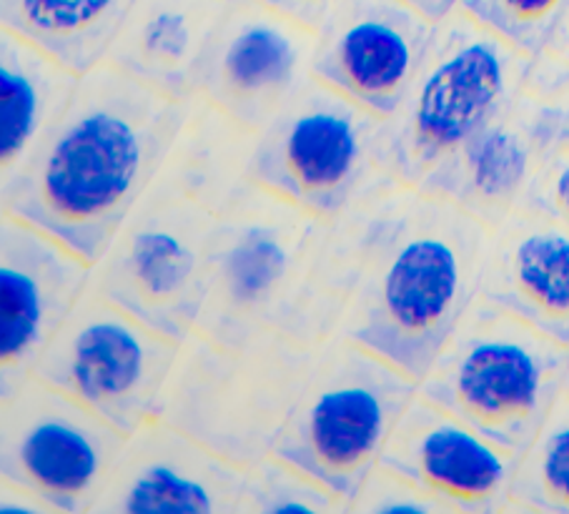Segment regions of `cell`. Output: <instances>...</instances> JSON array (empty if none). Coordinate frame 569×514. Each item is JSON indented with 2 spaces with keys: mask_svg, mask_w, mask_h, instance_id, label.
Here are the masks:
<instances>
[{
  "mask_svg": "<svg viewBox=\"0 0 569 514\" xmlns=\"http://www.w3.org/2000/svg\"><path fill=\"white\" fill-rule=\"evenodd\" d=\"M525 209H535L569 229V141L557 148L532 186Z\"/></svg>",
  "mask_w": 569,
  "mask_h": 514,
  "instance_id": "obj_26",
  "label": "cell"
},
{
  "mask_svg": "<svg viewBox=\"0 0 569 514\" xmlns=\"http://www.w3.org/2000/svg\"><path fill=\"white\" fill-rule=\"evenodd\" d=\"M263 3L273 6L277 11L297 18V21L311 28H319L323 23V18H327L333 8L345 3V0H263Z\"/></svg>",
  "mask_w": 569,
  "mask_h": 514,
  "instance_id": "obj_27",
  "label": "cell"
},
{
  "mask_svg": "<svg viewBox=\"0 0 569 514\" xmlns=\"http://www.w3.org/2000/svg\"><path fill=\"white\" fill-rule=\"evenodd\" d=\"M449 514L445 504H439L427 492H421L415 482L401 477L395 469L377 464L369 472V477L361 482L355 502H351V514Z\"/></svg>",
  "mask_w": 569,
  "mask_h": 514,
  "instance_id": "obj_25",
  "label": "cell"
},
{
  "mask_svg": "<svg viewBox=\"0 0 569 514\" xmlns=\"http://www.w3.org/2000/svg\"><path fill=\"white\" fill-rule=\"evenodd\" d=\"M517 459V452L417 392L379 464L415 482L449 514H507Z\"/></svg>",
  "mask_w": 569,
  "mask_h": 514,
  "instance_id": "obj_17",
  "label": "cell"
},
{
  "mask_svg": "<svg viewBox=\"0 0 569 514\" xmlns=\"http://www.w3.org/2000/svg\"><path fill=\"white\" fill-rule=\"evenodd\" d=\"M355 276L351 209L319 219L247 176L216 224L191 334L233 347L279 332L321 347L341 339Z\"/></svg>",
  "mask_w": 569,
  "mask_h": 514,
  "instance_id": "obj_2",
  "label": "cell"
},
{
  "mask_svg": "<svg viewBox=\"0 0 569 514\" xmlns=\"http://www.w3.org/2000/svg\"><path fill=\"white\" fill-rule=\"evenodd\" d=\"M123 444V432L38 377L0 399V484L53 514H91Z\"/></svg>",
  "mask_w": 569,
  "mask_h": 514,
  "instance_id": "obj_12",
  "label": "cell"
},
{
  "mask_svg": "<svg viewBox=\"0 0 569 514\" xmlns=\"http://www.w3.org/2000/svg\"><path fill=\"white\" fill-rule=\"evenodd\" d=\"M567 392H569V374H567Z\"/></svg>",
  "mask_w": 569,
  "mask_h": 514,
  "instance_id": "obj_31",
  "label": "cell"
},
{
  "mask_svg": "<svg viewBox=\"0 0 569 514\" xmlns=\"http://www.w3.org/2000/svg\"><path fill=\"white\" fill-rule=\"evenodd\" d=\"M437 21L409 0H345L317 28L311 76L387 118L405 101Z\"/></svg>",
  "mask_w": 569,
  "mask_h": 514,
  "instance_id": "obj_15",
  "label": "cell"
},
{
  "mask_svg": "<svg viewBox=\"0 0 569 514\" xmlns=\"http://www.w3.org/2000/svg\"><path fill=\"white\" fill-rule=\"evenodd\" d=\"M81 73L0 28V186L11 184L71 103Z\"/></svg>",
  "mask_w": 569,
  "mask_h": 514,
  "instance_id": "obj_20",
  "label": "cell"
},
{
  "mask_svg": "<svg viewBox=\"0 0 569 514\" xmlns=\"http://www.w3.org/2000/svg\"><path fill=\"white\" fill-rule=\"evenodd\" d=\"M96 264L38 226L0 211V399L33 377L41 354L91 289Z\"/></svg>",
  "mask_w": 569,
  "mask_h": 514,
  "instance_id": "obj_14",
  "label": "cell"
},
{
  "mask_svg": "<svg viewBox=\"0 0 569 514\" xmlns=\"http://www.w3.org/2000/svg\"><path fill=\"white\" fill-rule=\"evenodd\" d=\"M417 379L349 339L321 349L273 444V457L355 502L377 467Z\"/></svg>",
  "mask_w": 569,
  "mask_h": 514,
  "instance_id": "obj_8",
  "label": "cell"
},
{
  "mask_svg": "<svg viewBox=\"0 0 569 514\" xmlns=\"http://www.w3.org/2000/svg\"><path fill=\"white\" fill-rule=\"evenodd\" d=\"M567 374V344L477 299L417 382V392L519 454L562 397Z\"/></svg>",
  "mask_w": 569,
  "mask_h": 514,
  "instance_id": "obj_6",
  "label": "cell"
},
{
  "mask_svg": "<svg viewBox=\"0 0 569 514\" xmlns=\"http://www.w3.org/2000/svg\"><path fill=\"white\" fill-rule=\"evenodd\" d=\"M349 514L351 504L319 484L307 472L279 457H263L249 467L247 497L241 514Z\"/></svg>",
  "mask_w": 569,
  "mask_h": 514,
  "instance_id": "obj_23",
  "label": "cell"
},
{
  "mask_svg": "<svg viewBox=\"0 0 569 514\" xmlns=\"http://www.w3.org/2000/svg\"><path fill=\"white\" fill-rule=\"evenodd\" d=\"M191 111L193 98L156 91L108 63L91 68L16 179L0 186V211L98 264L169 161Z\"/></svg>",
  "mask_w": 569,
  "mask_h": 514,
  "instance_id": "obj_1",
  "label": "cell"
},
{
  "mask_svg": "<svg viewBox=\"0 0 569 514\" xmlns=\"http://www.w3.org/2000/svg\"><path fill=\"white\" fill-rule=\"evenodd\" d=\"M317 28L263 0H233L193 78V98L257 131L311 81Z\"/></svg>",
  "mask_w": 569,
  "mask_h": 514,
  "instance_id": "obj_13",
  "label": "cell"
},
{
  "mask_svg": "<svg viewBox=\"0 0 569 514\" xmlns=\"http://www.w3.org/2000/svg\"><path fill=\"white\" fill-rule=\"evenodd\" d=\"M535 56L455 8L437 21L425 63L385 121V168L421 186L522 91Z\"/></svg>",
  "mask_w": 569,
  "mask_h": 514,
  "instance_id": "obj_5",
  "label": "cell"
},
{
  "mask_svg": "<svg viewBox=\"0 0 569 514\" xmlns=\"http://www.w3.org/2000/svg\"><path fill=\"white\" fill-rule=\"evenodd\" d=\"M183 342L153 329L91 281L38 359L33 377L133 434L161 414Z\"/></svg>",
  "mask_w": 569,
  "mask_h": 514,
  "instance_id": "obj_10",
  "label": "cell"
},
{
  "mask_svg": "<svg viewBox=\"0 0 569 514\" xmlns=\"http://www.w3.org/2000/svg\"><path fill=\"white\" fill-rule=\"evenodd\" d=\"M507 512L569 514V392L519 452Z\"/></svg>",
  "mask_w": 569,
  "mask_h": 514,
  "instance_id": "obj_22",
  "label": "cell"
},
{
  "mask_svg": "<svg viewBox=\"0 0 569 514\" xmlns=\"http://www.w3.org/2000/svg\"><path fill=\"white\" fill-rule=\"evenodd\" d=\"M247 128L193 98L189 123L96 264L93 286L186 342L221 209L247 179Z\"/></svg>",
  "mask_w": 569,
  "mask_h": 514,
  "instance_id": "obj_4",
  "label": "cell"
},
{
  "mask_svg": "<svg viewBox=\"0 0 569 514\" xmlns=\"http://www.w3.org/2000/svg\"><path fill=\"white\" fill-rule=\"evenodd\" d=\"M479 299L499 306L569 347V229L535 209L489 234Z\"/></svg>",
  "mask_w": 569,
  "mask_h": 514,
  "instance_id": "obj_18",
  "label": "cell"
},
{
  "mask_svg": "<svg viewBox=\"0 0 569 514\" xmlns=\"http://www.w3.org/2000/svg\"><path fill=\"white\" fill-rule=\"evenodd\" d=\"M539 53L547 56L549 61L557 63L559 68H565V71L569 73V6H567V11L559 16V21L555 23L552 33H549L547 43Z\"/></svg>",
  "mask_w": 569,
  "mask_h": 514,
  "instance_id": "obj_29",
  "label": "cell"
},
{
  "mask_svg": "<svg viewBox=\"0 0 569 514\" xmlns=\"http://www.w3.org/2000/svg\"><path fill=\"white\" fill-rule=\"evenodd\" d=\"M357 276L341 339L421 379L482 291L489 229L445 196L389 179L351 206Z\"/></svg>",
  "mask_w": 569,
  "mask_h": 514,
  "instance_id": "obj_3",
  "label": "cell"
},
{
  "mask_svg": "<svg viewBox=\"0 0 569 514\" xmlns=\"http://www.w3.org/2000/svg\"><path fill=\"white\" fill-rule=\"evenodd\" d=\"M247 174L301 211L337 219L391 179L385 118L311 78L249 134Z\"/></svg>",
  "mask_w": 569,
  "mask_h": 514,
  "instance_id": "obj_9",
  "label": "cell"
},
{
  "mask_svg": "<svg viewBox=\"0 0 569 514\" xmlns=\"http://www.w3.org/2000/svg\"><path fill=\"white\" fill-rule=\"evenodd\" d=\"M569 0H459V8L509 43L537 56L552 33Z\"/></svg>",
  "mask_w": 569,
  "mask_h": 514,
  "instance_id": "obj_24",
  "label": "cell"
},
{
  "mask_svg": "<svg viewBox=\"0 0 569 514\" xmlns=\"http://www.w3.org/2000/svg\"><path fill=\"white\" fill-rule=\"evenodd\" d=\"M249 467L156 417L126 437L91 514H241Z\"/></svg>",
  "mask_w": 569,
  "mask_h": 514,
  "instance_id": "obj_16",
  "label": "cell"
},
{
  "mask_svg": "<svg viewBox=\"0 0 569 514\" xmlns=\"http://www.w3.org/2000/svg\"><path fill=\"white\" fill-rule=\"evenodd\" d=\"M321 347L269 332L223 347L191 334L159 417L193 434L226 459L251 467L273 444L317 364Z\"/></svg>",
  "mask_w": 569,
  "mask_h": 514,
  "instance_id": "obj_7",
  "label": "cell"
},
{
  "mask_svg": "<svg viewBox=\"0 0 569 514\" xmlns=\"http://www.w3.org/2000/svg\"><path fill=\"white\" fill-rule=\"evenodd\" d=\"M136 0H0V28L86 73L106 63L108 51Z\"/></svg>",
  "mask_w": 569,
  "mask_h": 514,
  "instance_id": "obj_21",
  "label": "cell"
},
{
  "mask_svg": "<svg viewBox=\"0 0 569 514\" xmlns=\"http://www.w3.org/2000/svg\"><path fill=\"white\" fill-rule=\"evenodd\" d=\"M409 3L417 6L421 13H427L431 21H441V18L459 8V0H409Z\"/></svg>",
  "mask_w": 569,
  "mask_h": 514,
  "instance_id": "obj_30",
  "label": "cell"
},
{
  "mask_svg": "<svg viewBox=\"0 0 569 514\" xmlns=\"http://www.w3.org/2000/svg\"><path fill=\"white\" fill-rule=\"evenodd\" d=\"M233 0H136L106 63L156 91L193 98V78Z\"/></svg>",
  "mask_w": 569,
  "mask_h": 514,
  "instance_id": "obj_19",
  "label": "cell"
},
{
  "mask_svg": "<svg viewBox=\"0 0 569 514\" xmlns=\"http://www.w3.org/2000/svg\"><path fill=\"white\" fill-rule=\"evenodd\" d=\"M565 141L569 73L537 53L522 91L419 189L445 196L495 229L525 209L539 174Z\"/></svg>",
  "mask_w": 569,
  "mask_h": 514,
  "instance_id": "obj_11",
  "label": "cell"
},
{
  "mask_svg": "<svg viewBox=\"0 0 569 514\" xmlns=\"http://www.w3.org/2000/svg\"><path fill=\"white\" fill-rule=\"evenodd\" d=\"M0 510L6 514H53L43 500H38L36 494L8 487V484H0Z\"/></svg>",
  "mask_w": 569,
  "mask_h": 514,
  "instance_id": "obj_28",
  "label": "cell"
}]
</instances>
